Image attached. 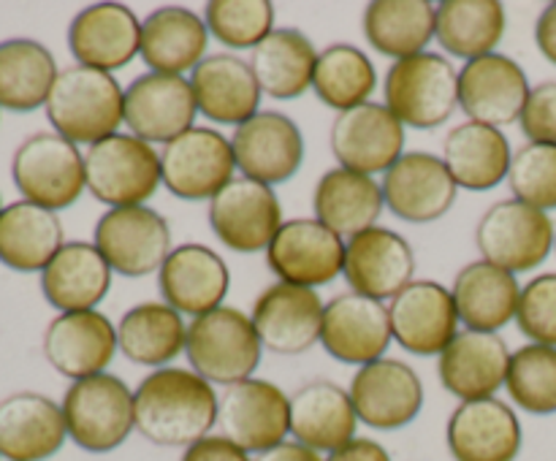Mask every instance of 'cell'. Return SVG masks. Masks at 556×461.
<instances>
[{"label":"cell","mask_w":556,"mask_h":461,"mask_svg":"<svg viewBox=\"0 0 556 461\" xmlns=\"http://www.w3.org/2000/svg\"><path fill=\"white\" fill-rule=\"evenodd\" d=\"M185 356L190 369L206 383L231 388L253 377L264 356V345L250 315L223 304L201 318H193V323L188 325Z\"/></svg>","instance_id":"obj_4"},{"label":"cell","mask_w":556,"mask_h":461,"mask_svg":"<svg viewBox=\"0 0 556 461\" xmlns=\"http://www.w3.org/2000/svg\"><path fill=\"white\" fill-rule=\"evenodd\" d=\"M318 49L296 27H275L250 54V68L261 92L275 101H293L313 87Z\"/></svg>","instance_id":"obj_38"},{"label":"cell","mask_w":556,"mask_h":461,"mask_svg":"<svg viewBox=\"0 0 556 461\" xmlns=\"http://www.w3.org/2000/svg\"><path fill=\"white\" fill-rule=\"evenodd\" d=\"M508 27L500 0H443L438 3L434 41L465 63L497 52Z\"/></svg>","instance_id":"obj_41"},{"label":"cell","mask_w":556,"mask_h":461,"mask_svg":"<svg viewBox=\"0 0 556 461\" xmlns=\"http://www.w3.org/2000/svg\"><path fill=\"white\" fill-rule=\"evenodd\" d=\"M237 174L231 139L215 128L195 125L161 150V177L182 201H212Z\"/></svg>","instance_id":"obj_10"},{"label":"cell","mask_w":556,"mask_h":461,"mask_svg":"<svg viewBox=\"0 0 556 461\" xmlns=\"http://www.w3.org/2000/svg\"><path fill=\"white\" fill-rule=\"evenodd\" d=\"M210 27L185 5H163L141 22L139 57L155 74L185 76L206 57Z\"/></svg>","instance_id":"obj_32"},{"label":"cell","mask_w":556,"mask_h":461,"mask_svg":"<svg viewBox=\"0 0 556 461\" xmlns=\"http://www.w3.org/2000/svg\"><path fill=\"white\" fill-rule=\"evenodd\" d=\"M199 114L217 125H244L261 112L258 79H255L250 60L231 52L206 54L190 74Z\"/></svg>","instance_id":"obj_28"},{"label":"cell","mask_w":556,"mask_h":461,"mask_svg":"<svg viewBox=\"0 0 556 461\" xmlns=\"http://www.w3.org/2000/svg\"><path fill=\"white\" fill-rule=\"evenodd\" d=\"M199 103L185 76L147 74L136 76L125 90V125L128 133L147 144H163L195 128Z\"/></svg>","instance_id":"obj_15"},{"label":"cell","mask_w":556,"mask_h":461,"mask_svg":"<svg viewBox=\"0 0 556 461\" xmlns=\"http://www.w3.org/2000/svg\"><path fill=\"white\" fill-rule=\"evenodd\" d=\"M358 415L351 394L331 380H313L291 394V437L318 453H334L356 439Z\"/></svg>","instance_id":"obj_31"},{"label":"cell","mask_w":556,"mask_h":461,"mask_svg":"<svg viewBox=\"0 0 556 461\" xmlns=\"http://www.w3.org/2000/svg\"><path fill=\"white\" fill-rule=\"evenodd\" d=\"M510 161L514 152L508 136L492 125L467 119L448 130L443 141V163L459 190H472V193L494 190L503 179H508Z\"/></svg>","instance_id":"obj_35"},{"label":"cell","mask_w":556,"mask_h":461,"mask_svg":"<svg viewBox=\"0 0 556 461\" xmlns=\"http://www.w3.org/2000/svg\"><path fill=\"white\" fill-rule=\"evenodd\" d=\"M535 43L538 49H541L543 57L552 65H556V3H548L546 9H543V14L538 16Z\"/></svg>","instance_id":"obj_51"},{"label":"cell","mask_w":556,"mask_h":461,"mask_svg":"<svg viewBox=\"0 0 556 461\" xmlns=\"http://www.w3.org/2000/svg\"><path fill=\"white\" fill-rule=\"evenodd\" d=\"M231 287V271L220 253L199 242L179 244L157 271V291L179 315L201 318L223 307Z\"/></svg>","instance_id":"obj_24"},{"label":"cell","mask_w":556,"mask_h":461,"mask_svg":"<svg viewBox=\"0 0 556 461\" xmlns=\"http://www.w3.org/2000/svg\"><path fill=\"white\" fill-rule=\"evenodd\" d=\"M324 309L326 304L313 287L277 280L255 298L250 320L266 350L277 356H299L320 342Z\"/></svg>","instance_id":"obj_21"},{"label":"cell","mask_w":556,"mask_h":461,"mask_svg":"<svg viewBox=\"0 0 556 461\" xmlns=\"http://www.w3.org/2000/svg\"><path fill=\"white\" fill-rule=\"evenodd\" d=\"M16 190L49 212L68 209L87 190L85 155L60 133H33L11 161Z\"/></svg>","instance_id":"obj_8"},{"label":"cell","mask_w":556,"mask_h":461,"mask_svg":"<svg viewBox=\"0 0 556 461\" xmlns=\"http://www.w3.org/2000/svg\"><path fill=\"white\" fill-rule=\"evenodd\" d=\"M68 437L87 453H112L136 432L134 390L117 374L71 383L63 396Z\"/></svg>","instance_id":"obj_6"},{"label":"cell","mask_w":556,"mask_h":461,"mask_svg":"<svg viewBox=\"0 0 556 461\" xmlns=\"http://www.w3.org/2000/svg\"><path fill=\"white\" fill-rule=\"evenodd\" d=\"M554 249H556V242H554Z\"/></svg>","instance_id":"obj_54"},{"label":"cell","mask_w":556,"mask_h":461,"mask_svg":"<svg viewBox=\"0 0 556 461\" xmlns=\"http://www.w3.org/2000/svg\"><path fill=\"white\" fill-rule=\"evenodd\" d=\"M47 119L71 144H98L125 125V90L114 74L71 65L60 71L47 98Z\"/></svg>","instance_id":"obj_2"},{"label":"cell","mask_w":556,"mask_h":461,"mask_svg":"<svg viewBox=\"0 0 556 461\" xmlns=\"http://www.w3.org/2000/svg\"><path fill=\"white\" fill-rule=\"evenodd\" d=\"M519 125L521 133L535 144H556V81L532 87Z\"/></svg>","instance_id":"obj_48"},{"label":"cell","mask_w":556,"mask_h":461,"mask_svg":"<svg viewBox=\"0 0 556 461\" xmlns=\"http://www.w3.org/2000/svg\"><path fill=\"white\" fill-rule=\"evenodd\" d=\"M60 71L54 54L33 38H9L0 43V108L36 112L47 98Z\"/></svg>","instance_id":"obj_42"},{"label":"cell","mask_w":556,"mask_h":461,"mask_svg":"<svg viewBox=\"0 0 556 461\" xmlns=\"http://www.w3.org/2000/svg\"><path fill=\"white\" fill-rule=\"evenodd\" d=\"M451 293L467 331L497 334L510 320H516L521 285L516 274L481 258L462 266Z\"/></svg>","instance_id":"obj_34"},{"label":"cell","mask_w":556,"mask_h":461,"mask_svg":"<svg viewBox=\"0 0 556 461\" xmlns=\"http://www.w3.org/2000/svg\"><path fill=\"white\" fill-rule=\"evenodd\" d=\"M188 323L185 315L166 302H144L130 307L117 323V345L128 361L163 369L185 353Z\"/></svg>","instance_id":"obj_39"},{"label":"cell","mask_w":556,"mask_h":461,"mask_svg":"<svg viewBox=\"0 0 556 461\" xmlns=\"http://www.w3.org/2000/svg\"><path fill=\"white\" fill-rule=\"evenodd\" d=\"M65 244L63 222L58 212H49L30 201H14L0 212V264L33 274L52 264Z\"/></svg>","instance_id":"obj_37"},{"label":"cell","mask_w":556,"mask_h":461,"mask_svg":"<svg viewBox=\"0 0 556 461\" xmlns=\"http://www.w3.org/2000/svg\"><path fill=\"white\" fill-rule=\"evenodd\" d=\"M386 209L383 188L375 177L351 171V168H331L318 179L313 193L315 220L324 222L342 239H353L362 231L378 226Z\"/></svg>","instance_id":"obj_36"},{"label":"cell","mask_w":556,"mask_h":461,"mask_svg":"<svg viewBox=\"0 0 556 461\" xmlns=\"http://www.w3.org/2000/svg\"><path fill=\"white\" fill-rule=\"evenodd\" d=\"M0 212H3V201H0Z\"/></svg>","instance_id":"obj_53"},{"label":"cell","mask_w":556,"mask_h":461,"mask_svg":"<svg viewBox=\"0 0 556 461\" xmlns=\"http://www.w3.org/2000/svg\"><path fill=\"white\" fill-rule=\"evenodd\" d=\"M383 201L389 212L413 226H427L448 215L459 195L443 157L410 150L383 174Z\"/></svg>","instance_id":"obj_16"},{"label":"cell","mask_w":556,"mask_h":461,"mask_svg":"<svg viewBox=\"0 0 556 461\" xmlns=\"http://www.w3.org/2000/svg\"><path fill=\"white\" fill-rule=\"evenodd\" d=\"M364 36L383 57L405 60L427 52L438 25V5L429 0H372L364 9Z\"/></svg>","instance_id":"obj_40"},{"label":"cell","mask_w":556,"mask_h":461,"mask_svg":"<svg viewBox=\"0 0 556 461\" xmlns=\"http://www.w3.org/2000/svg\"><path fill=\"white\" fill-rule=\"evenodd\" d=\"M217 426L248 453H266L291 434V396L269 380H242L223 390Z\"/></svg>","instance_id":"obj_11"},{"label":"cell","mask_w":556,"mask_h":461,"mask_svg":"<svg viewBox=\"0 0 556 461\" xmlns=\"http://www.w3.org/2000/svg\"><path fill=\"white\" fill-rule=\"evenodd\" d=\"M445 443L454 461H516L525 432L514 407L492 396L462 401L448 418Z\"/></svg>","instance_id":"obj_25"},{"label":"cell","mask_w":556,"mask_h":461,"mask_svg":"<svg viewBox=\"0 0 556 461\" xmlns=\"http://www.w3.org/2000/svg\"><path fill=\"white\" fill-rule=\"evenodd\" d=\"M231 146L242 177L269 188L296 177L307 152L302 128L282 112H258L233 128Z\"/></svg>","instance_id":"obj_22"},{"label":"cell","mask_w":556,"mask_h":461,"mask_svg":"<svg viewBox=\"0 0 556 461\" xmlns=\"http://www.w3.org/2000/svg\"><path fill=\"white\" fill-rule=\"evenodd\" d=\"M68 439L63 405L22 390L0 401V456L9 461H47Z\"/></svg>","instance_id":"obj_30"},{"label":"cell","mask_w":556,"mask_h":461,"mask_svg":"<svg viewBox=\"0 0 556 461\" xmlns=\"http://www.w3.org/2000/svg\"><path fill=\"white\" fill-rule=\"evenodd\" d=\"M68 49L76 65L114 74L139 57L141 20L123 3L87 5L71 22Z\"/></svg>","instance_id":"obj_26"},{"label":"cell","mask_w":556,"mask_h":461,"mask_svg":"<svg viewBox=\"0 0 556 461\" xmlns=\"http://www.w3.org/2000/svg\"><path fill=\"white\" fill-rule=\"evenodd\" d=\"M554 242L552 215L519 199L497 201L476 226V247L481 258L510 274L535 271L548 258Z\"/></svg>","instance_id":"obj_7"},{"label":"cell","mask_w":556,"mask_h":461,"mask_svg":"<svg viewBox=\"0 0 556 461\" xmlns=\"http://www.w3.org/2000/svg\"><path fill=\"white\" fill-rule=\"evenodd\" d=\"M206 217L223 247L242 255L269 249L271 239L286 222L275 188L248 177H233L210 201Z\"/></svg>","instance_id":"obj_12"},{"label":"cell","mask_w":556,"mask_h":461,"mask_svg":"<svg viewBox=\"0 0 556 461\" xmlns=\"http://www.w3.org/2000/svg\"><path fill=\"white\" fill-rule=\"evenodd\" d=\"M505 388L514 405L530 415H554L556 412V347L530 345L510 353Z\"/></svg>","instance_id":"obj_44"},{"label":"cell","mask_w":556,"mask_h":461,"mask_svg":"<svg viewBox=\"0 0 556 461\" xmlns=\"http://www.w3.org/2000/svg\"><path fill=\"white\" fill-rule=\"evenodd\" d=\"M342 277L351 293L386 302L416 282V249L402 233L375 226L345 242Z\"/></svg>","instance_id":"obj_19"},{"label":"cell","mask_w":556,"mask_h":461,"mask_svg":"<svg viewBox=\"0 0 556 461\" xmlns=\"http://www.w3.org/2000/svg\"><path fill=\"white\" fill-rule=\"evenodd\" d=\"M530 90L527 71L508 54H483L459 71V108L470 123L492 128L519 123Z\"/></svg>","instance_id":"obj_20"},{"label":"cell","mask_w":556,"mask_h":461,"mask_svg":"<svg viewBox=\"0 0 556 461\" xmlns=\"http://www.w3.org/2000/svg\"><path fill=\"white\" fill-rule=\"evenodd\" d=\"M117 350V325L98 309L63 312L43 331V356L74 383L106 372Z\"/></svg>","instance_id":"obj_27"},{"label":"cell","mask_w":556,"mask_h":461,"mask_svg":"<svg viewBox=\"0 0 556 461\" xmlns=\"http://www.w3.org/2000/svg\"><path fill=\"white\" fill-rule=\"evenodd\" d=\"M266 264L280 282L315 291L342 277L345 239L315 217L286 220L266 249Z\"/></svg>","instance_id":"obj_13"},{"label":"cell","mask_w":556,"mask_h":461,"mask_svg":"<svg viewBox=\"0 0 556 461\" xmlns=\"http://www.w3.org/2000/svg\"><path fill=\"white\" fill-rule=\"evenodd\" d=\"M391 342L394 334H391L389 307L383 302L358 293H340L326 304L320 345L334 361L367 367L378 358H386Z\"/></svg>","instance_id":"obj_23"},{"label":"cell","mask_w":556,"mask_h":461,"mask_svg":"<svg viewBox=\"0 0 556 461\" xmlns=\"http://www.w3.org/2000/svg\"><path fill=\"white\" fill-rule=\"evenodd\" d=\"M87 190L109 209L147 206L163 184L161 152L134 133H114L85 152Z\"/></svg>","instance_id":"obj_5"},{"label":"cell","mask_w":556,"mask_h":461,"mask_svg":"<svg viewBox=\"0 0 556 461\" xmlns=\"http://www.w3.org/2000/svg\"><path fill=\"white\" fill-rule=\"evenodd\" d=\"M514 199L541 212L556 209V144H530L514 152L508 171Z\"/></svg>","instance_id":"obj_46"},{"label":"cell","mask_w":556,"mask_h":461,"mask_svg":"<svg viewBox=\"0 0 556 461\" xmlns=\"http://www.w3.org/2000/svg\"><path fill=\"white\" fill-rule=\"evenodd\" d=\"M114 274L139 277L155 274L172 253V226L161 212L150 206H123L106 209L96 222L92 239Z\"/></svg>","instance_id":"obj_9"},{"label":"cell","mask_w":556,"mask_h":461,"mask_svg":"<svg viewBox=\"0 0 556 461\" xmlns=\"http://www.w3.org/2000/svg\"><path fill=\"white\" fill-rule=\"evenodd\" d=\"M179 461H253L248 450L233 445L223 434H210V437L199 439L190 448H185L182 459Z\"/></svg>","instance_id":"obj_49"},{"label":"cell","mask_w":556,"mask_h":461,"mask_svg":"<svg viewBox=\"0 0 556 461\" xmlns=\"http://www.w3.org/2000/svg\"><path fill=\"white\" fill-rule=\"evenodd\" d=\"M112 266L96 244L65 242L52 264L41 271V291L60 315L87 312L112 291Z\"/></svg>","instance_id":"obj_33"},{"label":"cell","mask_w":556,"mask_h":461,"mask_svg":"<svg viewBox=\"0 0 556 461\" xmlns=\"http://www.w3.org/2000/svg\"><path fill=\"white\" fill-rule=\"evenodd\" d=\"M391 334L413 356H440L462 334L454 293L434 280H416L389 304Z\"/></svg>","instance_id":"obj_18"},{"label":"cell","mask_w":556,"mask_h":461,"mask_svg":"<svg viewBox=\"0 0 556 461\" xmlns=\"http://www.w3.org/2000/svg\"><path fill=\"white\" fill-rule=\"evenodd\" d=\"M253 461H326V459L324 453L296 443V439H286V443H280L277 448L266 450V453H258V459Z\"/></svg>","instance_id":"obj_52"},{"label":"cell","mask_w":556,"mask_h":461,"mask_svg":"<svg viewBox=\"0 0 556 461\" xmlns=\"http://www.w3.org/2000/svg\"><path fill=\"white\" fill-rule=\"evenodd\" d=\"M516 323L535 345L556 347V271L532 277L521 287Z\"/></svg>","instance_id":"obj_47"},{"label":"cell","mask_w":556,"mask_h":461,"mask_svg":"<svg viewBox=\"0 0 556 461\" xmlns=\"http://www.w3.org/2000/svg\"><path fill=\"white\" fill-rule=\"evenodd\" d=\"M383 98L405 128H440L459 108V71L438 52L394 60L386 71Z\"/></svg>","instance_id":"obj_3"},{"label":"cell","mask_w":556,"mask_h":461,"mask_svg":"<svg viewBox=\"0 0 556 461\" xmlns=\"http://www.w3.org/2000/svg\"><path fill=\"white\" fill-rule=\"evenodd\" d=\"M510 350L500 334L462 331L438 361V377L443 388L459 401L492 399L505 388Z\"/></svg>","instance_id":"obj_29"},{"label":"cell","mask_w":556,"mask_h":461,"mask_svg":"<svg viewBox=\"0 0 556 461\" xmlns=\"http://www.w3.org/2000/svg\"><path fill=\"white\" fill-rule=\"evenodd\" d=\"M378 87V71L367 52L353 43H331L318 54L313 90L337 114L369 103Z\"/></svg>","instance_id":"obj_43"},{"label":"cell","mask_w":556,"mask_h":461,"mask_svg":"<svg viewBox=\"0 0 556 461\" xmlns=\"http://www.w3.org/2000/svg\"><path fill=\"white\" fill-rule=\"evenodd\" d=\"M348 394L358 421L378 432L410 426L424 407L421 377L410 363L396 358H378L367 367H358Z\"/></svg>","instance_id":"obj_17"},{"label":"cell","mask_w":556,"mask_h":461,"mask_svg":"<svg viewBox=\"0 0 556 461\" xmlns=\"http://www.w3.org/2000/svg\"><path fill=\"white\" fill-rule=\"evenodd\" d=\"M204 22L223 47L253 52L275 30V5L269 0H210Z\"/></svg>","instance_id":"obj_45"},{"label":"cell","mask_w":556,"mask_h":461,"mask_svg":"<svg viewBox=\"0 0 556 461\" xmlns=\"http://www.w3.org/2000/svg\"><path fill=\"white\" fill-rule=\"evenodd\" d=\"M326 461H391V453L378 439L356 437L342 445V448H337L334 453L326 456Z\"/></svg>","instance_id":"obj_50"},{"label":"cell","mask_w":556,"mask_h":461,"mask_svg":"<svg viewBox=\"0 0 556 461\" xmlns=\"http://www.w3.org/2000/svg\"><path fill=\"white\" fill-rule=\"evenodd\" d=\"M329 144L340 168L375 177L389 171L405 155V125L386 103L369 101L337 114Z\"/></svg>","instance_id":"obj_14"},{"label":"cell","mask_w":556,"mask_h":461,"mask_svg":"<svg viewBox=\"0 0 556 461\" xmlns=\"http://www.w3.org/2000/svg\"><path fill=\"white\" fill-rule=\"evenodd\" d=\"M136 432L161 448H190L210 437L220 396L193 369L163 367L147 374L134 390Z\"/></svg>","instance_id":"obj_1"}]
</instances>
